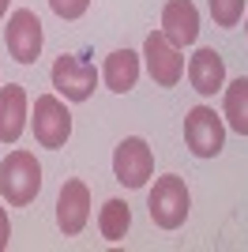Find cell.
<instances>
[{
    "instance_id": "obj_1",
    "label": "cell",
    "mask_w": 248,
    "mask_h": 252,
    "mask_svg": "<svg viewBox=\"0 0 248 252\" xmlns=\"http://www.w3.org/2000/svg\"><path fill=\"white\" fill-rule=\"evenodd\" d=\"M0 192L8 207H27L41 192V166L31 151H11L0 162Z\"/></svg>"
},
{
    "instance_id": "obj_2",
    "label": "cell",
    "mask_w": 248,
    "mask_h": 252,
    "mask_svg": "<svg viewBox=\"0 0 248 252\" xmlns=\"http://www.w3.org/2000/svg\"><path fill=\"white\" fill-rule=\"evenodd\" d=\"M188 207H192V196H188L185 177H177V173L158 177L155 189H151V196H147V211H151L155 226H162V230H177V226H185Z\"/></svg>"
},
{
    "instance_id": "obj_3",
    "label": "cell",
    "mask_w": 248,
    "mask_h": 252,
    "mask_svg": "<svg viewBox=\"0 0 248 252\" xmlns=\"http://www.w3.org/2000/svg\"><path fill=\"white\" fill-rule=\"evenodd\" d=\"M72 136V113L57 94H38L34 98V139L38 147L61 151Z\"/></svg>"
},
{
    "instance_id": "obj_4",
    "label": "cell",
    "mask_w": 248,
    "mask_h": 252,
    "mask_svg": "<svg viewBox=\"0 0 248 252\" xmlns=\"http://www.w3.org/2000/svg\"><path fill=\"white\" fill-rule=\"evenodd\" d=\"M185 143L196 158H215L226 143V125L211 105H196L185 117Z\"/></svg>"
},
{
    "instance_id": "obj_5",
    "label": "cell",
    "mask_w": 248,
    "mask_h": 252,
    "mask_svg": "<svg viewBox=\"0 0 248 252\" xmlns=\"http://www.w3.org/2000/svg\"><path fill=\"white\" fill-rule=\"evenodd\" d=\"M49 79H53V87H57V94H64V102H87V98L94 94L98 72H94V64L79 61L72 53H61V57L53 61Z\"/></svg>"
},
{
    "instance_id": "obj_6",
    "label": "cell",
    "mask_w": 248,
    "mask_h": 252,
    "mask_svg": "<svg viewBox=\"0 0 248 252\" xmlns=\"http://www.w3.org/2000/svg\"><path fill=\"white\" fill-rule=\"evenodd\" d=\"M155 173V155L139 136L121 139V147L113 151V177L121 181L124 189H143Z\"/></svg>"
},
{
    "instance_id": "obj_7",
    "label": "cell",
    "mask_w": 248,
    "mask_h": 252,
    "mask_svg": "<svg viewBox=\"0 0 248 252\" xmlns=\"http://www.w3.org/2000/svg\"><path fill=\"white\" fill-rule=\"evenodd\" d=\"M143 57H147V72L158 87H177L185 75V57L162 31H151L143 42Z\"/></svg>"
},
{
    "instance_id": "obj_8",
    "label": "cell",
    "mask_w": 248,
    "mask_h": 252,
    "mask_svg": "<svg viewBox=\"0 0 248 252\" xmlns=\"http://www.w3.org/2000/svg\"><path fill=\"white\" fill-rule=\"evenodd\" d=\"M4 42H8V53L15 57L19 64H34L41 53V42H45V34H41V19L34 15L31 8H15L8 19V31H4Z\"/></svg>"
},
{
    "instance_id": "obj_9",
    "label": "cell",
    "mask_w": 248,
    "mask_h": 252,
    "mask_svg": "<svg viewBox=\"0 0 248 252\" xmlns=\"http://www.w3.org/2000/svg\"><path fill=\"white\" fill-rule=\"evenodd\" d=\"M87 219H91V189L83 181H64L61 196H57V226H61V233H68V237L83 233Z\"/></svg>"
},
{
    "instance_id": "obj_10",
    "label": "cell",
    "mask_w": 248,
    "mask_h": 252,
    "mask_svg": "<svg viewBox=\"0 0 248 252\" xmlns=\"http://www.w3.org/2000/svg\"><path fill=\"white\" fill-rule=\"evenodd\" d=\"M162 34L177 49H185L199 38V11L192 0H165L162 8Z\"/></svg>"
},
{
    "instance_id": "obj_11",
    "label": "cell",
    "mask_w": 248,
    "mask_h": 252,
    "mask_svg": "<svg viewBox=\"0 0 248 252\" xmlns=\"http://www.w3.org/2000/svg\"><path fill=\"white\" fill-rule=\"evenodd\" d=\"M188 83L203 98H215L226 87V61L215 49H196L192 61H188Z\"/></svg>"
},
{
    "instance_id": "obj_12",
    "label": "cell",
    "mask_w": 248,
    "mask_h": 252,
    "mask_svg": "<svg viewBox=\"0 0 248 252\" xmlns=\"http://www.w3.org/2000/svg\"><path fill=\"white\" fill-rule=\"evenodd\" d=\"M27 128V91L19 83H8L0 91V139L15 143Z\"/></svg>"
},
{
    "instance_id": "obj_13",
    "label": "cell",
    "mask_w": 248,
    "mask_h": 252,
    "mask_svg": "<svg viewBox=\"0 0 248 252\" xmlns=\"http://www.w3.org/2000/svg\"><path fill=\"white\" fill-rule=\"evenodd\" d=\"M102 79L113 94H128L139 79V53L132 49H117L105 57V68H102Z\"/></svg>"
},
{
    "instance_id": "obj_14",
    "label": "cell",
    "mask_w": 248,
    "mask_h": 252,
    "mask_svg": "<svg viewBox=\"0 0 248 252\" xmlns=\"http://www.w3.org/2000/svg\"><path fill=\"white\" fill-rule=\"evenodd\" d=\"M132 226V211L124 200H105L102 211H98V230H102L105 241H121L124 233Z\"/></svg>"
},
{
    "instance_id": "obj_15",
    "label": "cell",
    "mask_w": 248,
    "mask_h": 252,
    "mask_svg": "<svg viewBox=\"0 0 248 252\" xmlns=\"http://www.w3.org/2000/svg\"><path fill=\"white\" fill-rule=\"evenodd\" d=\"M226 121L233 132L248 136V79L245 75L226 87Z\"/></svg>"
},
{
    "instance_id": "obj_16",
    "label": "cell",
    "mask_w": 248,
    "mask_h": 252,
    "mask_svg": "<svg viewBox=\"0 0 248 252\" xmlns=\"http://www.w3.org/2000/svg\"><path fill=\"white\" fill-rule=\"evenodd\" d=\"M211 4V19H215V27H237L241 19H245V0H207Z\"/></svg>"
},
{
    "instance_id": "obj_17",
    "label": "cell",
    "mask_w": 248,
    "mask_h": 252,
    "mask_svg": "<svg viewBox=\"0 0 248 252\" xmlns=\"http://www.w3.org/2000/svg\"><path fill=\"white\" fill-rule=\"evenodd\" d=\"M49 8L61 15V19H79L83 11L91 8V0H49Z\"/></svg>"
},
{
    "instance_id": "obj_18",
    "label": "cell",
    "mask_w": 248,
    "mask_h": 252,
    "mask_svg": "<svg viewBox=\"0 0 248 252\" xmlns=\"http://www.w3.org/2000/svg\"><path fill=\"white\" fill-rule=\"evenodd\" d=\"M8 237H11V222H8V211H4V203H0V252L8 249Z\"/></svg>"
},
{
    "instance_id": "obj_19",
    "label": "cell",
    "mask_w": 248,
    "mask_h": 252,
    "mask_svg": "<svg viewBox=\"0 0 248 252\" xmlns=\"http://www.w3.org/2000/svg\"><path fill=\"white\" fill-rule=\"evenodd\" d=\"M8 4H11V0H0V19H4V11H8Z\"/></svg>"
},
{
    "instance_id": "obj_20",
    "label": "cell",
    "mask_w": 248,
    "mask_h": 252,
    "mask_svg": "<svg viewBox=\"0 0 248 252\" xmlns=\"http://www.w3.org/2000/svg\"><path fill=\"white\" fill-rule=\"evenodd\" d=\"M245 31H248V19H245Z\"/></svg>"
}]
</instances>
